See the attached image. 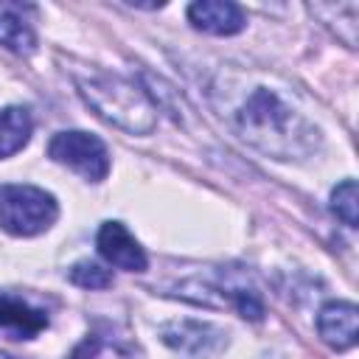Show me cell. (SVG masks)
Listing matches in <instances>:
<instances>
[{
    "label": "cell",
    "mask_w": 359,
    "mask_h": 359,
    "mask_svg": "<svg viewBox=\"0 0 359 359\" xmlns=\"http://www.w3.org/2000/svg\"><path fill=\"white\" fill-rule=\"evenodd\" d=\"M227 121L247 146L275 160H300L320 146L317 126L266 84L244 90V95L230 107Z\"/></svg>",
    "instance_id": "obj_1"
},
{
    "label": "cell",
    "mask_w": 359,
    "mask_h": 359,
    "mask_svg": "<svg viewBox=\"0 0 359 359\" xmlns=\"http://www.w3.org/2000/svg\"><path fill=\"white\" fill-rule=\"evenodd\" d=\"M76 87L101 121L129 135H149L157 126V104L151 93L123 76L90 70L87 76H76Z\"/></svg>",
    "instance_id": "obj_2"
},
{
    "label": "cell",
    "mask_w": 359,
    "mask_h": 359,
    "mask_svg": "<svg viewBox=\"0 0 359 359\" xmlns=\"http://www.w3.org/2000/svg\"><path fill=\"white\" fill-rule=\"evenodd\" d=\"M59 216V205L53 194L25 182H3L0 185V227L11 236H39Z\"/></svg>",
    "instance_id": "obj_3"
},
{
    "label": "cell",
    "mask_w": 359,
    "mask_h": 359,
    "mask_svg": "<svg viewBox=\"0 0 359 359\" xmlns=\"http://www.w3.org/2000/svg\"><path fill=\"white\" fill-rule=\"evenodd\" d=\"M48 157L59 165H67L87 182H101L109 174V151L107 143L90 132L70 129L56 132L48 143Z\"/></svg>",
    "instance_id": "obj_4"
},
{
    "label": "cell",
    "mask_w": 359,
    "mask_h": 359,
    "mask_svg": "<svg viewBox=\"0 0 359 359\" xmlns=\"http://www.w3.org/2000/svg\"><path fill=\"white\" fill-rule=\"evenodd\" d=\"M160 339L182 359H208L227 342V334L208 320H171L160 328Z\"/></svg>",
    "instance_id": "obj_5"
},
{
    "label": "cell",
    "mask_w": 359,
    "mask_h": 359,
    "mask_svg": "<svg viewBox=\"0 0 359 359\" xmlns=\"http://www.w3.org/2000/svg\"><path fill=\"white\" fill-rule=\"evenodd\" d=\"M95 247H98L101 258L107 264H112L115 269H123V272H146V266H149V258H146L143 247L137 244V238L121 222H104L98 227Z\"/></svg>",
    "instance_id": "obj_6"
},
{
    "label": "cell",
    "mask_w": 359,
    "mask_h": 359,
    "mask_svg": "<svg viewBox=\"0 0 359 359\" xmlns=\"http://www.w3.org/2000/svg\"><path fill=\"white\" fill-rule=\"evenodd\" d=\"M48 323V311L34 300L14 292H0V331L14 334L17 339H31L45 331Z\"/></svg>",
    "instance_id": "obj_7"
},
{
    "label": "cell",
    "mask_w": 359,
    "mask_h": 359,
    "mask_svg": "<svg viewBox=\"0 0 359 359\" xmlns=\"http://www.w3.org/2000/svg\"><path fill=\"white\" fill-rule=\"evenodd\" d=\"M188 20L196 31L213 36H233L247 25L244 11L227 0H199L188 6Z\"/></svg>",
    "instance_id": "obj_8"
},
{
    "label": "cell",
    "mask_w": 359,
    "mask_h": 359,
    "mask_svg": "<svg viewBox=\"0 0 359 359\" xmlns=\"http://www.w3.org/2000/svg\"><path fill=\"white\" fill-rule=\"evenodd\" d=\"M356 306L351 300H331L317 314V334L325 345L337 351H351L356 345Z\"/></svg>",
    "instance_id": "obj_9"
},
{
    "label": "cell",
    "mask_w": 359,
    "mask_h": 359,
    "mask_svg": "<svg viewBox=\"0 0 359 359\" xmlns=\"http://www.w3.org/2000/svg\"><path fill=\"white\" fill-rule=\"evenodd\" d=\"M0 45L20 56H28L36 48V36H34L28 20L22 17L20 6L0 3Z\"/></svg>",
    "instance_id": "obj_10"
},
{
    "label": "cell",
    "mask_w": 359,
    "mask_h": 359,
    "mask_svg": "<svg viewBox=\"0 0 359 359\" xmlns=\"http://www.w3.org/2000/svg\"><path fill=\"white\" fill-rule=\"evenodd\" d=\"M34 132V118L25 107H3L0 109V160L17 154Z\"/></svg>",
    "instance_id": "obj_11"
},
{
    "label": "cell",
    "mask_w": 359,
    "mask_h": 359,
    "mask_svg": "<svg viewBox=\"0 0 359 359\" xmlns=\"http://www.w3.org/2000/svg\"><path fill=\"white\" fill-rule=\"evenodd\" d=\"M309 11L320 22L334 28V34L342 42H345V34L356 42V17H359V6L356 3H314V6H309Z\"/></svg>",
    "instance_id": "obj_12"
},
{
    "label": "cell",
    "mask_w": 359,
    "mask_h": 359,
    "mask_svg": "<svg viewBox=\"0 0 359 359\" xmlns=\"http://www.w3.org/2000/svg\"><path fill=\"white\" fill-rule=\"evenodd\" d=\"M356 205H359V196H356V182L353 180H342L334 191H331V210L337 213V219L348 227H356L359 224V216H356Z\"/></svg>",
    "instance_id": "obj_13"
},
{
    "label": "cell",
    "mask_w": 359,
    "mask_h": 359,
    "mask_svg": "<svg viewBox=\"0 0 359 359\" xmlns=\"http://www.w3.org/2000/svg\"><path fill=\"white\" fill-rule=\"evenodd\" d=\"M70 359H132L129 356V351L123 348V345H118L115 339H109V337H87L73 353H70Z\"/></svg>",
    "instance_id": "obj_14"
},
{
    "label": "cell",
    "mask_w": 359,
    "mask_h": 359,
    "mask_svg": "<svg viewBox=\"0 0 359 359\" xmlns=\"http://www.w3.org/2000/svg\"><path fill=\"white\" fill-rule=\"evenodd\" d=\"M67 275L81 289H107V286H112V275L95 261H79V264L70 266Z\"/></svg>",
    "instance_id": "obj_15"
},
{
    "label": "cell",
    "mask_w": 359,
    "mask_h": 359,
    "mask_svg": "<svg viewBox=\"0 0 359 359\" xmlns=\"http://www.w3.org/2000/svg\"><path fill=\"white\" fill-rule=\"evenodd\" d=\"M0 359H8V356H6V353H0Z\"/></svg>",
    "instance_id": "obj_16"
}]
</instances>
